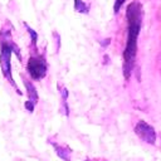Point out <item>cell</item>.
Here are the masks:
<instances>
[{"mask_svg": "<svg viewBox=\"0 0 161 161\" xmlns=\"http://www.w3.org/2000/svg\"><path fill=\"white\" fill-rule=\"evenodd\" d=\"M126 18L128 21L127 28V44L123 52V77L128 79L135 65V57L137 52V38L141 29L142 8L138 1H133L127 6Z\"/></svg>", "mask_w": 161, "mask_h": 161, "instance_id": "obj_1", "label": "cell"}, {"mask_svg": "<svg viewBox=\"0 0 161 161\" xmlns=\"http://www.w3.org/2000/svg\"><path fill=\"white\" fill-rule=\"evenodd\" d=\"M16 47L14 45V43L11 42V38H10V33L9 30H6V36L5 39H1V47H0V65H1V70H3V74L4 77L13 84V87L18 91V93L20 94V91L18 89L16 84L14 83L13 80V77H11V68H10V57H11V53L14 52Z\"/></svg>", "mask_w": 161, "mask_h": 161, "instance_id": "obj_2", "label": "cell"}, {"mask_svg": "<svg viewBox=\"0 0 161 161\" xmlns=\"http://www.w3.org/2000/svg\"><path fill=\"white\" fill-rule=\"evenodd\" d=\"M26 69L29 75L34 80H40L47 74V62L43 55L30 57L26 64Z\"/></svg>", "mask_w": 161, "mask_h": 161, "instance_id": "obj_3", "label": "cell"}, {"mask_svg": "<svg viewBox=\"0 0 161 161\" xmlns=\"http://www.w3.org/2000/svg\"><path fill=\"white\" fill-rule=\"evenodd\" d=\"M135 133L145 142L153 145L156 141V131L152 126H150L147 122L145 121H138L137 125L135 126Z\"/></svg>", "mask_w": 161, "mask_h": 161, "instance_id": "obj_4", "label": "cell"}, {"mask_svg": "<svg viewBox=\"0 0 161 161\" xmlns=\"http://www.w3.org/2000/svg\"><path fill=\"white\" fill-rule=\"evenodd\" d=\"M24 86L26 88V92H28V102H25V108H28V111H33L34 109V106L38 102V93H36V89L35 87L33 86V83H30L29 80H24Z\"/></svg>", "mask_w": 161, "mask_h": 161, "instance_id": "obj_5", "label": "cell"}, {"mask_svg": "<svg viewBox=\"0 0 161 161\" xmlns=\"http://www.w3.org/2000/svg\"><path fill=\"white\" fill-rule=\"evenodd\" d=\"M54 148H55V152L57 155L65 160V161H70V150H68L65 146H59V145H55L54 143Z\"/></svg>", "mask_w": 161, "mask_h": 161, "instance_id": "obj_6", "label": "cell"}, {"mask_svg": "<svg viewBox=\"0 0 161 161\" xmlns=\"http://www.w3.org/2000/svg\"><path fill=\"white\" fill-rule=\"evenodd\" d=\"M74 8H75V11L78 13H83V14H87L88 13V5H86L84 3H82V0H74Z\"/></svg>", "mask_w": 161, "mask_h": 161, "instance_id": "obj_7", "label": "cell"}, {"mask_svg": "<svg viewBox=\"0 0 161 161\" xmlns=\"http://www.w3.org/2000/svg\"><path fill=\"white\" fill-rule=\"evenodd\" d=\"M25 26H26V29H28V31H29V34H30V38H31V44L33 45H35L36 44V39H38V35H36V33L31 29V28H29L26 24H25Z\"/></svg>", "mask_w": 161, "mask_h": 161, "instance_id": "obj_8", "label": "cell"}, {"mask_svg": "<svg viewBox=\"0 0 161 161\" xmlns=\"http://www.w3.org/2000/svg\"><path fill=\"white\" fill-rule=\"evenodd\" d=\"M123 3H125V0H116V3H114V13H118V10H119V8L122 6Z\"/></svg>", "mask_w": 161, "mask_h": 161, "instance_id": "obj_9", "label": "cell"}]
</instances>
